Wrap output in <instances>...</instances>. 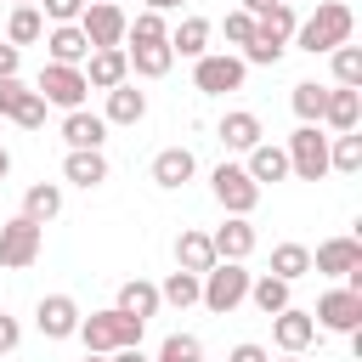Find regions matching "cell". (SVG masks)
Instances as JSON below:
<instances>
[{"label":"cell","instance_id":"6da1fadb","mask_svg":"<svg viewBox=\"0 0 362 362\" xmlns=\"http://www.w3.org/2000/svg\"><path fill=\"white\" fill-rule=\"evenodd\" d=\"M351 34H356V11H351L345 0H322L311 17H300L294 45H300V51H311V57H328V51L351 45Z\"/></svg>","mask_w":362,"mask_h":362},{"label":"cell","instance_id":"7a4b0ae2","mask_svg":"<svg viewBox=\"0 0 362 362\" xmlns=\"http://www.w3.org/2000/svg\"><path fill=\"white\" fill-rule=\"evenodd\" d=\"M141 334H147V322H136V317H124L119 305H107V311L79 317V334H74V339H85V356H113V351L141 345Z\"/></svg>","mask_w":362,"mask_h":362},{"label":"cell","instance_id":"3957f363","mask_svg":"<svg viewBox=\"0 0 362 362\" xmlns=\"http://www.w3.org/2000/svg\"><path fill=\"white\" fill-rule=\"evenodd\" d=\"M249 277H255V272H243V260H215V266L198 277V305L215 311V317H232V311L249 300Z\"/></svg>","mask_w":362,"mask_h":362},{"label":"cell","instance_id":"277c9868","mask_svg":"<svg viewBox=\"0 0 362 362\" xmlns=\"http://www.w3.org/2000/svg\"><path fill=\"white\" fill-rule=\"evenodd\" d=\"M243 79H249V68L238 51H204L192 62V85L204 96H232V90H243Z\"/></svg>","mask_w":362,"mask_h":362},{"label":"cell","instance_id":"5b68a950","mask_svg":"<svg viewBox=\"0 0 362 362\" xmlns=\"http://www.w3.org/2000/svg\"><path fill=\"white\" fill-rule=\"evenodd\" d=\"M209 192H215V204H221L226 215H255V204H260V187H255L249 170L232 164V158H221V164L209 170Z\"/></svg>","mask_w":362,"mask_h":362},{"label":"cell","instance_id":"8992f818","mask_svg":"<svg viewBox=\"0 0 362 362\" xmlns=\"http://www.w3.org/2000/svg\"><path fill=\"white\" fill-rule=\"evenodd\" d=\"M124 6L119 0H90L85 11H79V34L90 40V51H119L124 45Z\"/></svg>","mask_w":362,"mask_h":362},{"label":"cell","instance_id":"52a82bcc","mask_svg":"<svg viewBox=\"0 0 362 362\" xmlns=\"http://www.w3.org/2000/svg\"><path fill=\"white\" fill-rule=\"evenodd\" d=\"M34 90H40V102H45V107H62V113L85 107V96H90L85 74H79V68H62V62H45V68H40V79H34Z\"/></svg>","mask_w":362,"mask_h":362},{"label":"cell","instance_id":"ba28073f","mask_svg":"<svg viewBox=\"0 0 362 362\" xmlns=\"http://www.w3.org/2000/svg\"><path fill=\"white\" fill-rule=\"evenodd\" d=\"M283 153H288V175H300V181H322L328 175V136L317 124H300L283 141Z\"/></svg>","mask_w":362,"mask_h":362},{"label":"cell","instance_id":"9c48e42d","mask_svg":"<svg viewBox=\"0 0 362 362\" xmlns=\"http://www.w3.org/2000/svg\"><path fill=\"white\" fill-rule=\"evenodd\" d=\"M311 322L322 328V334H356L362 328V294L356 288H328L322 300H317V311H311Z\"/></svg>","mask_w":362,"mask_h":362},{"label":"cell","instance_id":"30bf717a","mask_svg":"<svg viewBox=\"0 0 362 362\" xmlns=\"http://www.w3.org/2000/svg\"><path fill=\"white\" fill-rule=\"evenodd\" d=\"M40 243H45V226H34V221L11 215V221L0 226V266H6V272L34 266V260H40Z\"/></svg>","mask_w":362,"mask_h":362},{"label":"cell","instance_id":"8fae6325","mask_svg":"<svg viewBox=\"0 0 362 362\" xmlns=\"http://www.w3.org/2000/svg\"><path fill=\"white\" fill-rule=\"evenodd\" d=\"M0 119H11L17 130H45V102L34 85L23 79H0Z\"/></svg>","mask_w":362,"mask_h":362},{"label":"cell","instance_id":"7c38bea8","mask_svg":"<svg viewBox=\"0 0 362 362\" xmlns=\"http://www.w3.org/2000/svg\"><path fill=\"white\" fill-rule=\"evenodd\" d=\"M311 272H322V277H351V272H362V238H322L317 249H311Z\"/></svg>","mask_w":362,"mask_h":362},{"label":"cell","instance_id":"4fadbf2b","mask_svg":"<svg viewBox=\"0 0 362 362\" xmlns=\"http://www.w3.org/2000/svg\"><path fill=\"white\" fill-rule=\"evenodd\" d=\"M255 243H260V232H255V221H249V215H226V221L209 232L215 260H249V255H255Z\"/></svg>","mask_w":362,"mask_h":362},{"label":"cell","instance_id":"5bb4252c","mask_svg":"<svg viewBox=\"0 0 362 362\" xmlns=\"http://www.w3.org/2000/svg\"><path fill=\"white\" fill-rule=\"evenodd\" d=\"M79 317H85V311H79L74 294H45V300L34 305V322H40L45 339H74V334H79Z\"/></svg>","mask_w":362,"mask_h":362},{"label":"cell","instance_id":"9a60e30c","mask_svg":"<svg viewBox=\"0 0 362 362\" xmlns=\"http://www.w3.org/2000/svg\"><path fill=\"white\" fill-rule=\"evenodd\" d=\"M147 175H153V187L175 192V187H187V181L198 175V153H192V147H158L153 164H147Z\"/></svg>","mask_w":362,"mask_h":362},{"label":"cell","instance_id":"2e32d148","mask_svg":"<svg viewBox=\"0 0 362 362\" xmlns=\"http://www.w3.org/2000/svg\"><path fill=\"white\" fill-rule=\"evenodd\" d=\"M311 339H317V322H311V311H300V305H283V311L272 317V345H277L283 356H300Z\"/></svg>","mask_w":362,"mask_h":362},{"label":"cell","instance_id":"e0dca14e","mask_svg":"<svg viewBox=\"0 0 362 362\" xmlns=\"http://www.w3.org/2000/svg\"><path fill=\"white\" fill-rule=\"evenodd\" d=\"M62 141H68V153H102L107 119L90 113V107H74V113H62Z\"/></svg>","mask_w":362,"mask_h":362},{"label":"cell","instance_id":"ac0fdd59","mask_svg":"<svg viewBox=\"0 0 362 362\" xmlns=\"http://www.w3.org/2000/svg\"><path fill=\"white\" fill-rule=\"evenodd\" d=\"M85 57H90V40L79 34V23H57V28H45V62L85 68Z\"/></svg>","mask_w":362,"mask_h":362},{"label":"cell","instance_id":"d6986e66","mask_svg":"<svg viewBox=\"0 0 362 362\" xmlns=\"http://www.w3.org/2000/svg\"><path fill=\"white\" fill-rule=\"evenodd\" d=\"M215 136H221V147H226V153H249L255 141H266V130H260V113H249V107H232V113H221Z\"/></svg>","mask_w":362,"mask_h":362},{"label":"cell","instance_id":"ffe728a7","mask_svg":"<svg viewBox=\"0 0 362 362\" xmlns=\"http://www.w3.org/2000/svg\"><path fill=\"white\" fill-rule=\"evenodd\" d=\"M79 74H85V85H90V90H113V85H124V79H130L124 45H119V51H90Z\"/></svg>","mask_w":362,"mask_h":362},{"label":"cell","instance_id":"44dd1931","mask_svg":"<svg viewBox=\"0 0 362 362\" xmlns=\"http://www.w3.org/2000/svg\"><path fill=\"white\" fill-rule=\"evenodd\" d=\"M362 119V90H345V85H328V102H322V124L334 136H351Z\"/></svg>","mask_w":362,"mask_h":362},{"label":"cell","instance_id":"7402d4cb","mask_svg":"<svg viewBox=\"0 0 362 362\" xmlns=\"http://www.w3.org/2000/svg\"><path fill=\"white\" fill-rule=\"evenodd\" d=\"M243 170H249L255 187H266V181H288V153H283L277 141H255V147L243 153Z\"/></svg>","mask_w":362,"mask_h":362},{"label":"cell","instance_id":"603a6c76","mask_svg":"<svg viewBox=\"0 0 362 362\" xmlns=\"http://www.w3.org/2000/svg\"><path fill=\"white\" fill-rule=\"evenodd\" d=\"M209 34H215V23H209V17H198V11H187V17H181V23L170 28V51H175V57H192V62H198V57L209 51Z\"/></svg>","mask_w":362,"mask_h":362},{"label":"cell","instance_id":"cb8c5ba5","mask_svg":"<svg viewBox=\"0 0 362 362\" xmlns=\"http://www.w3.org/2000/svg\"><path fill=\"white\" fill-rule=\"evenodd\" d=\"M124 62H130L136 79H164L175 68V51H170V40H158V45H124Z\"/></svg>","mask_w":362,"mask_h":362},{"label":"cell","instance_id":"d4e9b609","mask_svg":"<svg viewBox=\"0 0 362 362\" xmlns=\"http://www.w3.org/2000/svg\"><path fill=\"white\" fill-rule=\"evenodd\" d=\"M102 119H107V124H141V119H147V90H136L130 79H124V85H113V90H107Z\"/></svg>","mask_w":362,"mask_h":362},{"label":"cell","instance_id":"484cf974","mask_svg":"<svg viewBox=\"0 0 362 362\" xmlns=\"http://www.w3.org/2000/svg\"><path fill=\"white\" fill-rule=\"evenodd\" d=\"M209 266H215L209 232H192V226H181V238H175V272H192V277H204Z\"/></svg>","mask_w":362,"mask_h":362},{"label":"cell","instance_id":"4316f807","mask_svg":"<svg viewBox=\"0 0 362 362\" xmlns=\"http://www.w3.org/2000/svg\"><path fill=\"white\" fill-rule=\"evenodd\" d=\"M124 317H136V322H147V317H158V283H147V277H130V283H119V300H113Z\"/></svg>","mask_w":362,"mask_h":362},{"label":"cell","instance_id":"83f0119b","mask_svg":"<svg viewBox=\"0 0 362 362\" xmlns=\"http://www.w3.org/2000/svg\"><path fill=\"white\" fill-rule=\"evenodd\" d=\"M17 215L34 221V226L57 221V215H62V187H57V181H34V187L23 192V209H17Z\"/></svg>","mask_w":362,"mask_h":362},{"label":"cell","instance_id":"f1b7e54d","mask_svg":"<svg viewBox=\"0 0 362 362\" xmlns=\"http://www.w3.org/2000/svg\"><path fill=\"white\" fill-rule=\"evenodd\" d=\"M294 28H300V17H294V6H288V0L255 17V40H266V45H283V51H288V40H294Z\"/></svg>","mask_w":362,"mask_h":362},{"label":"cell","instance_id":"f546056e","mask_svg":"<svg viewBox=\"0 0 362 362\" xmlns=\"http://www.w3.org/2000/svg\"><path fill=\"white\" fill-rule=\"evenodd\" d=\"M45 40V17H40V6H11V17H6V45H40Z\"/></svg>","mask_w":362,"mask_h":362},{"label":"cell","instance_id":"4dcf8cb0","mask_svg":"<svg viewBox=\"0 0 362 362\" xmlns=\"http://www.w3.org/2000/svg\"><path fill=\"white\" fill-rule=\"evenodd\" d=\"M62 181H74V187L90 192V187L107 181V158H102V153H68V158H62Z\"/></svg>","mask_w":362,"mask_h":362},{"label":"cell","instance_id":"1f68e13d","mask_svg":"<svg viewBox=\"0 0 362 362\" xmlns=\"http://www.w3.org/2000/svg\"><path fill=\"white\" fill-rule=\"evenodd\" d=\"M322 102H328V85H317V79H300L288 90V107H294L300 124H322Z\"/></svg>","mask_w":362,"mask_h":362},{"label":"cell","instance_id":"d6a6232c","mask_svg":"<svg viewBox=\"0 0 362 362\" xmlns=\"http://www.w3.org/2000/svg\"><path fill=\"white\" fill-rule=\"evenodd\" d=\"M305 272H311V249H305V243H277V249H272V277L300 283Z\"/></svg>","mask_w":362,"mask_h":362},{"label":"cell","instance_id":"836d02e7","mask_svg":"<svg viewBox=\"0 0 362 362\" xmlns=\"http://www.w3.org/2000/svg\"><path fill=\"white\" fill-rule=\"evenodd\" d=\"M288 288H294V283H283V277H272V272H266V277H249V300H255L266 317H277L283 305H294Z\"/></svg>","mask_w":362,"mask_h":362},{"label":"cell","instance_id":"e575fe53","mask_svg":"<svg viewBox=\"0 0 362 362\" xmlns=\"http://www.w3.org/2000/svg\"><path fill=\"white\" fill-rule=\"evenodd\" d=\"M158 40H170V23L158 11H136L124 23V45H158Z\"/></svg>","mask_w":362,"mask_h":362},{"label":"cell","instance_id":"d590c367","mask_svg":"<svg viewBox=\"0 0 362 362\" xmlns=\"http://www.w3.org/2000/svg\"><path fill=\"white\" fill-rule=\"evenodd\" d=\"M328 170H339V175H356L362 170V136L351 130V136H328Z\"/></svg>","mask_w":362,"mask_h":362},{"label":"cell","instance_id":"8d00e7d4","mask_svg":"<svg viewBox=\"0 0 362 362\" xmlns=\"http://www.w3.org/2000/svg\"><path fill=\"white\" fill-rule=\"evenodd\" d=\"M328 62H334V85L362 90V45H339V51H328Z\"/></svg>","mask_w":362,"mask_h":362},{"label":"cell","instance_id":"74e56055","mask_svg":"<svg viewBox=\"0 0 362 362\" xmlns=\"http://www.w3.org/2000/svg\"><path fill=\"white\" fill-rule=\"evenodd\" d=\"M158 300H164V305H175V311L198 305V277H192V272H170V277L158 283Z\"/></svg>","mask_w":362,"mask_h":362},{"label":"cell","instance_id":"f35d334b","mask_svg":"<svg viewBox=\"0 0 362 362\" xmlns=\"http://www.w3.org/2000/svg\"><path fill=\"white\" fill-rule=\"evenodd\" d=\"M153 362H204V339L198 334H170Z\"/></svg>","mask_w":362,"mask_h":362},{"label":"cell","instance_id":"ab89813d","mask_svg":"<svg viewBox=\"0 0 362 362\" xmlns=\"http://www.w3.org/2000/svg\"><path fill=\"white\" fill-rule=\"evenodd\" d=\"M34 6H40V17L57 28V23H79V11H85L90 0H34Z\"/></svg>","mask_w":362,"mask_h":362},{"label":"cell","instance_id":"60d3db41","mask_svg":"<svg viewBox=\"0 0 362 362\" xmlns=\"http://www.w3.org/2000/svg\"><path fill=\"white\" fill-rule=\"evenodd\" d=\"M221 34H226V45H238V51H243V45L255 40V17H249V11H226Z\"/></svg>","mask_w":362,"mask_h":362},{"label":"cell","instance_id":"b9f144b4","mask_svg":"<svg viewBox=\"0 0 362 362\" xmlns=\"http://www.w3.org/2000/svg\"><path fill=\"white\" fill-rule=\"evenodd\" d=\"M226 362H272V351H266V345H255V339H238V345L226 351Z\"/></svg>","mask_w":362,"mask_h":362},{"label":"cell","instance_id":"7bdbcfd3","mask_svg":"<svg viewBox=\"0 0 362 362\" xmlns=\"http://www.w3.org/2000/svg\"><path fill=\"white\" fill-rule=\"evenodd\" d=\"M17 68H23V51L0 40V79H17Z\"/></svg>","mask_w":362,"mask_h":362},{"label":"cell","instance_id":"ee69618b","mask_svg":"<svg viewBox=\"0 0 362 362\" xmlns=\"http://www.w3.org/2000/svg\"><path fill=\"white\" fill-rule=\"evenodd\" d=\"M17 339H23L17 317H6V311H0V356H6V351H17Z\"/></svg>","mask_w":362,"mask_h":362},{"label":"cell","instance_id":"f6af8a7d","mask_svg":"<svg viewBox=\"0 0 362 362\" xmlns=\"http://www.w3.org/2000/svg\"><path fill=\"white\" fill-rule=\"evenodd\" d=\"M272 6H283V0H238V11H249V17H260V11H272Z\"/></svg>","mask_w":362,"mask_h":362},{"label":"cell","instance_id":"bcb514c9","mask_svg":"<svg viewBox=\"0 0 362 362\" xmlns=\"http://www.w3.org/2000/svg\"><path fill=\"white\" fill-rule=\"evenodd\" d=\"M181 6H187V0H141V11H158V17H164V11H181Z\"/></svg>","mask_w":362,"mask_h":362},{"label":"cell","instance_id":"7dc6e473","mask_svg":"<svg viewBox=\"0 0 362 362\" xmlns=\"http://www.w3.org/2000/svg\"><path fill=\"white\" fill-rule=\"evenodd\" d=\"M113 362H153V356H147L141 345H130V351H113Z\"/></svg>","mask_w":362,"mask_h":362},{"label":"cell","instance_id":"c3c4849f","mask_svg":"<svg viewBox=\"0 0 362 362\" xmlns=\"http://www.w3.org/2000/svg\"><path fill=\"white\" fill-rule=\"evenodd\" d=\"M6 175H11V153L0 147V181H6Z\"/></svg>","mask_w":362,"mask_h":362},{"label":"cell","instance_id":"681fc988","mask_svg":"<svg viewBox=\"0 0 362 362\" xmlns=\"http://www.w3.org/2000/svg\"><path fill=\"white\" fill-rule=\"evenodd\" d=\"M85 362H113V356H85Z\"/></svg>","mask_w":362,"mask_h":362},{"label":"cell","instance_id":"f907efd6","mask_svg":"<svg viewBox=\"0 0 362 362\" xmlns=\"http://www.w3.org/2000/svg\"><path fill=\"white\" fill-rule=\"evenodd\" d=\"M11 6H34V0H11Z\"/></svg>","mask_w":362,"mask_h":362},{"label":"cell","instance_id":"816d5d0a","mask_svg":"<svg viewBox=\"0 0 362 362\" xmlns=\"http://www.w3.org/2000/svg\"><path fill=\"white\" fill-rule=\"evenodd\" d=\"M283 362H300V356H283Z\"/></svg>","mask_w":362,"mask_h":362}]
</instances>
